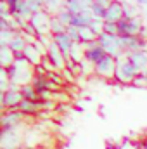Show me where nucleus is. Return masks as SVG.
Wrapping results in <instances>:
<instances>
[{"label": "nucleus", "mask_w": 147, "mask_h": 149, "mask_svg": "<svg viewBox=\"0 0 147 149\" xmlns=\"http://www.w3.org/2000/svg\"><path fill=\"white\" fill-rule=\"evenodd\" d=\"M7 74H9L10 83L21 88L24 85L33 83V78L37 74V70L26 59L24 54H16V61H14V64L10 68H7Z\"/></svg>", "instance_id": "nucleus-1"}, {"label": "nucleus", "mask_w": 147, "mask_h": 149, "mask_svg": "<svg viewBox=\"0 0 147 149\" xmlns=\"http://www.w3.org/2000/svg\"><path fill=\"white\" fill-rule=\"evenodd\" d=\"M139 71L135 70V66L132 64V61L125 56L118 57V64H116V74L114 80L121 85H133V81L139 78Z\"/></svg>", "instance_id": "nucleus-2"}, {"label": "nucleus", "mask_w": 147, "mask_h": 149, "mask_svg": "<svg viewBox=\"0 0 147 149\" xmlns=\"http://www.w3.org/2000/svg\"><path fill=\"white\" fill-rule=\"evenodd\" d=\"M97 43L106 50L107 56L112 57H121L125 56V49H123V43H121V37L119 35H107V33H101L97 38Z\"/></svg>", "instance_id": "nucleus-3"}, {"label": "nucleus", "mask_w": 147, "mask_h": 149, "mask_svg": "<svg viewBox=\"0 0 147 149\" xmlns=\"http://www.w3.org/2000/svg\"><path fill=\"white\" fill-rule=\"evenodd\" d=\"M24 101L23 94H21V88L12 85L10 90L0 94V104H2V111H7V109H19L21 102Z\"/></svg>", "instance_id": "nucleus-4"}, {"label": "nucleus", "mask_w": 147, "mask_h": 149, "mask_svg": "<svg viewBox=\"0 0 147 149\" xmlns=\"http://www.w3.org/2000/svg\"><path fill=\"white\" fill-rule=\"evenodd\" d=\"M144 28V23L139 17H123L118 23L119 37H139Z\"/></svg>", "instance_id": "nucleus-5"}, {"label": "nucleus", "mask_w": 147, "mask_h": 149, "mask_svg": "<svg viewBox=\"0 0 147 149\" xmlns=\"http://www.w3.org/2000/svg\"><path fill=\"white\" fill-rule=\"evenodd\" d=\"M50 19H52V14H49V12L43 9V10H40V12H37V14L31 16L30 23H31V26L37 30L38 35H52V33H50Z\"/></svg>", "instance_id": "nucleus-6"}, {"label": "nucleus", "mask_w": 147, "mask_h": 149, "mask_svg": "<svg viewBox=\"0 0 147 149\" xmlns=\"http://www.w3.org/2000/svg\"><path fill=\"white\" fill-rule=\"evenodd\" d=\"M24 120V114L19 109H7L2 111V118H0V125L2 130H16Z\"/></svg>", "instance_id": "nucleus-7"}, {"label": "nucleus", "mask_w": 147, "mask_h": 149, "mask_svg": "<svg viewBox=\"0 0 147 149\" xmlns=\"http://www.w3.org/2000/svg\"><path fill=\"white\" fill-rule=\"evenodd\" d=\"M116 64H118V59H116V57L106 56L101 63L95 64V74L111 80V78H114V74H116Z\"/></svg>", "instance_id": "nucleus-8"}, {"label": "nucleus", "mask_w": 147, "mask_h": 149, "mask_svg": "<svg viewBox=\"0 0 147 149\" xmlns=\"http://www.w3.org/2000/svg\"><path fill=\"white\" fill-rule=\"evenodd\" d=\"M47 57H49V61L54 64V68H55V71H64L66 70V63H68V57L61 52V49L52 42L49 47H47Z\"/></svg>", "instance_id": "nucleus-9"}, {"label": "nucleus", "mask_w": 147, "mask_h": 149, "mask_svg": "<svg viewBox=\"0 0 147 149\" xmlns=\"http://www.w3.org/2000/svg\"><path fill=\"white\" fill-rule=\"evenodd\" d=\"M85 47V59L90 63V64H97V63H101L107 54H106V50L97 43V42H94V43H88V45H83Z\"/></svg>", "instance_id": "nucleus-10"}, {"label": "nucleus", "mask_w": 147, "mask_h": 149, "mask_svg": "<svg viewBox=\"0 0 147 149\" xmlns=\"http://www.w3.org/2000/svg\"><path fill=\"white\" fill-rule=\"evenodd\" d=\"M31 43V38L28 37V35H24L23 31H16V35L14 38L10 40V43H9V49L14 52V54H24V50H26V47Z\"/></svg>", "instance_id": "nucleus-11"}, {"label": "nucleus", "mask_w": 147, "mask_h": 149, "mask_svg": "<svg viewBox=\"0 0 147 149\" xmlns=\"http://www.w3.org/2000/svg\"><path fill=\"white\" fill-rule=\"evenodd\" d=\"M123 17H125V3L116 0V2H112L109 5L104 21H107V23H119Z\"/></svg>", "instance_id": "nucleus-12"}, {"label": "nucleus", "mask_w": 147, "mask_h": 149, "mask_svg": "<svg viewBox=\"0 0 147 149\" xmlns=\"http://www.w3.org/2000/svg\"><path fill=\"white\" fill-rule=\"evenodd\" d=\"M52 42L61 49V52L69 59V54H71V49H73L74 42L71 40V37L68 33H59V35H54L52 37Z\"/></svg>", "instance_id": "nucleus-13"}, {"label": "nucleus", "mask_w": 147, "mask_h": 149, "mask_svg": "<svg viewBox=\"0 0 147 149\" xmlns=\"http://www.w3.org/2000/svg\"><path fill=\"white\" fill-rule=\"evenodd\" d=\"M94 0H66L64 3V9H68L71 14H81V12H87L90 10Z\"/></svg>", "instance_id": "nucleus-14"}, {"label": "nucleus", "mask_w": 147, "mask_h": 149, "mask_svg": "<svg viewBox=\"0 0 147 149\" xmlns=\"http://www.w3.org/2000/svg\"><path fill=\"white\" fill-rule=\"evenodd\" d=\"M126 57L132 61V64L135 66V70H137L139 73L147 71V52H144V50L130 52V54H126Z\"/></svg>", "instance_id": "nucleus-15"}, {"label": "nucleus", "mask_w": 147, "mask_h": 149, "mask_svg": "<svg viewBox=\"0 0 147 149\" xmlns=\"http://www.w3.org/2000/svg\"><path fill=\"white\" fill-rule=\"evenodd\" d=\"M95 16L92 14V10H87V12H81V14H74L73 21H71V26L81 30V28H88L92 23H94Z\"/></svg>", "instance_id": "nucleus-16"}, {"label": "nucleus", "mask_w": 147, "mask_h": 149, "mask_svg": "<svg viewBox=\"0 0 147 149\" xmlns=\"http://www.w3.org/2000/svg\"><path fill=\"white\" fill-rule=\"evenodd\" d=\"M111 3H112L111 0H94L90 10H92V14L95 16V19H102V21H104L106 12H107V9H109Z\"/></svg>", "instance_id": "nucleus-17"}, {"label": "nucleus", "mask_w": 147, "mask_h": 149, "mask_svg": "<svg viewBox=\"0 0 147 149\" xmlns=\"http://www.w3.org/2000/svg\"><path fill=\"white\" fill-rule=\"evenodd\" d=\"M121 43H123L125 54H130V52H137V50H140L142 38L140 37H121Z\"/></svg>", "instance_id": "nucleus-18"}, {"label": "nucleus", "mask_w": 147, "mask_h": 149, "mask_svg": "<svg viewBox=\"0 0 147 149\" xmlns=\"http://www.w3.org/2000/svg\"><path fill=\"white\" fill-rule=\"evenodd\" d=\"M16 61V54L9 47H0V68H10Z\"/></svg>", "instance_id": "nucleus-19"}, {"label": "nucleus", "mask_w": 147, "mask_h": 149, "mask_svg": "<svg viewBox=\"0 0 147 149\" xmlns=\"http://www.w3.org/2000/svg\"><path fill=\"white\" fill-rule=\"evenodd\" d=\"M97 35L90 30V28H81L80 30V42L83 43V45H88V43H94V42H97Z\"/></svg>", "instance_id": "nucleus-20"}, {"label": "nucleus", "mask_w": 147, "mask_h": 149, "mask_svg": "<svg viewBox=\"0 0 147 149\" xmlns=\"http://www.w3.org/2000/svg\"><path fill=\"white\" fill-rule=\"evenodd\" d=\"M66 30H68V26H64L59 21L57 16H52V19H50V33H52V37L59 35V33H66Z\"/></svg>", "instance_id": "nucleus-21"}, {"label": "nucleus", "mask_w": 147, "mask_h": 149, "mask_svg": "<svg viewBox=\"0 0 147 149\" xmlns=\"http://www.w3.org/2000/svg\"><path fill=\"white\" fill-rule=\"evenodd\" d=\"M21 94H23L24 101H38V99H40V97H38V92L35 90V87H33L31 83L21 87Z\"/></svg>", "instance_id": "nucleus-22"}, {"label": "nucleus", "mask_w": 147, "mask_h": 149, "mask_svg": "<svg viewBox=\"0 0 147 149\" xmlns=\"http://www.w3.org/2000/svg\"><path fill=\"white\" fill-rule=\"evenodd\" d=\"M14 35H16L14 30H0V47H9Z\"/></svg>", "instance_id": "nucleus-23"}, {"label": "nucleus", "mask_w": 147, "mask_h": 149, "mask_svg": "<svg viewBox=\"0 0 147 149\" xmlns=\"http://www.w3.org/2000/svg\"><path fill=\"white\" fill-rule=\"evenodd\" d=\"M55 16L59 17V21H61L64 26H71V21H73V14H71L68 9H61V10H59Z\"/></svg>", "instance_id": "nucleus-24"}, {"label": "nucleus", "mask_w": 147, "mask_h": 149, "mask_svg": "<svg viewBox=\"0 0 147 149\" xmlns=\"http://www.w3.org/2000/svg\"><path fill=\"white\" fill-rule=\"evenodd\" d=\"M5 2H7V5H9V10H10L12 17H16V16L19 14V10H21L24 0H5Z\"/></svg>", "instance_id": "nucleus-25"}, {"label": "nucleus", "mask_w": 147, "mask_h": 149, "mask_svg": "<svg viewBox=\"0 0 147 149\" xmlns=\"http://www.w3.org/2000/svg\"><path fill=\"white\" fill-rule=\"evenodd\" d=\"M88 28H90L97 37H99L101 33H104V21H102V19H94V23H92Z\"/></svg>", "instance_id": "nucleus-26"}, {"label": "nucleus", "mask_w": 147, "mask_h": 149, "mask_svg": "<svg viewBox=\"0 0 147 149\" xmlns=\"http://www.w3.org/2000/svg\"><path fill=\"white\" fill-rule=\"evenodd\" d=\"M125 17H139V9H137V5L125 3Z\"/></svg>", "instance_id": "nucleus-27"}, {"label": "nucleus", "mask_w": 147, "mask_h": 149, "mask_svg": "<svg viewBox=\"0 0 147 149\" xmlns=\"http://www.w3.org/2000/svg\"><path fill=\"white\" fill-rule=\"evenodd\" d=\"M104 33H107V35H119L118 23H107V21H104Z\"/></svg>", "instance_id": "nucleus-28"}, {"label": "nucleus", "mask_w": 147, "mask_h": 149, "mask_svg": "<svg viewBox=\"0 0 147 149\" xmlns=\"http://www.w3.org/2000/svg\"><path fill=\"white\" fill-rule=\"evenodd\" d=\"M66 33L71 37V40H73L74 43H81V42H80V30H78V28H74V26H68Z\"/></svg>", "instance_id": "nucleus-29"}, {"label": "nucleus", "mask_w": 147, "mask_h": 149, "mask_svg": "<svg viewBox=\"0 0 147 149\" xmlns=\"http://www.w3.org/2000/svg\"><path fill=\"white\" fill-rule=\"evenodd\" d=\"M133 85H139V87H147V80H146V76L140 73L139 74V78L133 81Z\"/></svg>", "instance_id": "nucleus-30"}, {"label": "nucleus", "mask_w": 147, "mask_h": 149, "mask_svg": "<svg viewBox=\"0 0 147 149\" xmlns=\"http://www.w3.org/2000/svg\"><path fill=\"white\" fill-rule=\"evenodd\" d=\"M139 37L142 38V40H147V26L142 28V31H140V35H139Z\"/></svg>", "instance_id": "nucleus-31"}, {"label": "nucleus", "mask_w": 147, "mask_h": 149, "mask_svg": "<svg viewBox=\"0 0 147 149\" xmlns=\"http://www.w3.org/2000/svg\"><path fill=\"white\" fill-rule=\"evenodd\" d=\"M137 5L139 7H147V0H137Z\"/></svg>", "instance_id": "nucleus-32"}, {"label": "nucleus", "mask_w": 147, "mask_h": 149, "mask_svg": "<svg viewBox=\"0 0 147 149\" xmlns=\"http://www.w3.org/2000/svg\"><path fill=\"white\" fill-rule=\"evenodd\" d=\"M17 149H30V148H28V146H24V144H21V146H19Z\"/></svg>", "instance_id": "nucleus-33"}, {"label": "nucleus", "mask_w": 147, "mask_h": 149, "mask_svg": "<svg viewBox=\"0 0 147 149\" xmlns=\"http://www.w3.org/2000/svg\"><path fill=\"white\" fill-rule=\"evenodd\" d=\"M142 74H144V76H146V80H147V71H144V73H142Z\"/></svg>", "instance_id": "nucleus-34"}]
</instances>
